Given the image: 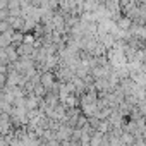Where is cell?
I'll use <instances>...</instances> for the list:
<instances>
[{"label": "cell", "instance_id": "obj_1", "mask_svg": "<svg viewBox=\"0 0 146 146\" xmlns=\"http://www.w3.org/2000/svg\"><path fill=\"white\" fill-rule=\"evenodd\" d=\"M43 84H45V86H48V84H52V76H50V74H46V76H43Z\"/></svg>", "mask_w": 146, "mask_h": 146}]
</instances>
